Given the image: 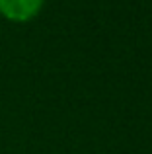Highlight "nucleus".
I'll return each instance as SVG.
<instances>
[{"mask_svg": "<svg viewBox=\"0 0 152 154\" xmlns=\"http://www.w3.org/2000/svg\"><path fill=\"white\" fill-rule=\"evenodd\" d=\"M43 6V0H0V14L12 22H27Z\"/></svg>", "mask_w": 152, "mask_h": 154, "instance_id": "1", "label": "nucleus"}]
</instances>
